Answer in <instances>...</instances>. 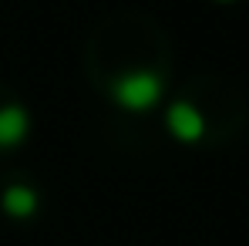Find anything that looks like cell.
Wrapping results in <instances>:
<instances>
[{"label":"cell","instance_id":"1","mask_svg":"<svg viewBox=\"0 0 249 246\" xmlns=\"http://www.w3.org/2000/svg\"><path fill=\"white\" fill-rule=\"evenodd\" d=\"M165 95V81L159 71H148V68H135V71H124L115 78L111 84V98L122 112H131V115H145L152 108H159Z\"/></svg>","mask_w":249,"mask_h":246},{"label":"cell","instance_id":"2","mask_svg":"<svg viewBox=\"0 0 249 246\" xmlns=\"http://www.w3.org/2000/svg\"><path fill=\"white\" fill-rule=\"evenodd\" d=\"M165 128L175 142L196 145V142L206 138V115L196 105H189V101H172L165 112Z\"/></svg>","mask_w":249,"mask_h":246},{"label":"cell","instance_id":"3","mask_svg":"<svg viewBox=\"0 0 249 246\" xmlns=\"http://www.w3.org/2000/svg\"><path fill=\"white\" fill-rule=\"evenodd\" d=\"M31 135V115L20 105H3L0 108V149H17Z\"/></svg>","mask_w":249,"mask_h":246},{"label":"cell","instance_id":"4","mask_svg":"<svg viewBox=\"0 0 249 246\" xmlns=\"http://www.w3.org/2000/svg\"><path fill=\"white\" fill-rule=\"evenodd\" d=\"M0 209L7 219H34L41 209V196L34 186H10L0 196Z\"/></svg>","mask_w":249,"mask_h":246},{"label":"cell","instance_id":"5","mask_svg":"<svg viewBox=\"0 0 249 246\" xmlns=\"http://www.w3.org/2000/svg\"><path fill=\"white\" fill-rule=\"evenodd\" d=\"M215 3H236V0H215Z\"/></svg>","mask_w":249,"mask_h":246}]
</instances>
